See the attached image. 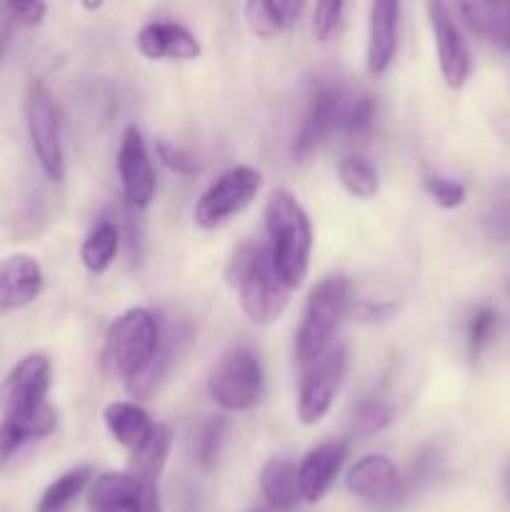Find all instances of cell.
Masks as SVG:
<instances>
[{"label":"cell","instance_id":"1","mask_svg":"<svg viewBox=\"0 0 510 512\" xmlns=\"http://www.w3.org/2000/svg\"><path fill=\"white\" fill-rule=\"evenodd\" d=\"M178 345L180 335L160 328L150 310L130 308L105 333L103 368L110 378L125 380L135 398H145L170 368Z\"/></svg>","mask_w":510,"mask_h":512},{"label":"cell","instance_id":"2","mask_svg":"<svg viewBox=\"0 0 510 512\" xmlns=\"http://www.w3.org/2000/svg\"><path fill=\"white\" fill-rule=\"evenodd\" d=\"M50 363L45 355H25L0 385V470L30 440L55 430V410L48 405Z\"/></svg>","mask_w":510,"mask_h":512},{"label":"cell","instance_id":"3","mask_svg":"<svg viewBox=\"0 0 510 512\" xmlns=\"http://www.w3.org/2000/svg\"><path fill=\"white\" fill-rule=\"evenodd\" d=\"M268 250L278 278L288 290L300 288L308 278L313 230L303 205L288 190H275L265 205Z\"/></svg>","mask_w":510,"mask_h":512},{"label":"cell","instance_id":"4","mask_svg":"<svg viewBox=\"0 0 510 512\" xmlns=\"http://www.w3.org/2000/svg\"><path fill=\"white\" fill-rule=\"evenodd\" d=\"M230 283L255 325L275 323L288 305V288L275 273L268 245H243L230 263Z\"/></svg>","mask_w":510,"mask_h":512},{"label":"cell","instance_id":"5","mask_svg":"<svg viewBox=\"0 0 510 512\" xmlns=\"http://www.w3.org/2000/svg\"><path fill=\"white\" fill-rule=\"evenodd\" d=\"M348 300L350 285L345 275H328L313 288L308 303H305L298 338H295L298 340L295 355L303 368L318 360L333 345V333L348 310Z\"/></svg>","mask_w":510,"mask_h":512},{"label":"cell","instance_id":"6","mask_svg":"<svg viewBox=\"0 0 510 512\" xmlns=\"http://www.w3.org/2000/svg\"><path fill=\"white\" fill-rule=\"evenodd\" d=\"M25 123L30 143L40 168L50 180L60 183L65 175L63 133H60V110L53 93L40 78H33L25 90Z\"/></svg>","mask_w":510,"mask_h":512},{"label":"cell","instance_id":"7","mask_svg":"<svg viewBox=\"0 0 510 512\" xmlns=\"http://www.w3.org/2000/svg\"><path fill=\"white\" fill-rule=\"evenodd\" d=\"M210 395L223 410H250L263 400L265 380L253 350L233 348L218 360L210 373Z\"/></svg>","mask_w":510,"mask_h":512},{"label":"cell","instance_id":"8","mask_svg":"<svg viewBox=\"0 0 510 512\" xmlns=\"http://www.w3.org/2000/svg\"><path fill=\"white\" fill-rule=\"evenodd\" d=\"M260 183H263V178L250 165H238V168L225 170L195 203V225H200L203 230H213L223 225L225 220L238 215L240 210H245L253 203L260 190Z\"/></svg>","mask_w":510,"mask_h":512},{"label":"cell","instance_id":"9","mask_svg":"<svg viewBox=\"0 0 510 512\" xmlns=\"http://www.w3.org/2000/svg\"><path fill=\"white\" fill-rule=\"evenodd\" d=\"M348 368L345 345H330L318 360L303 368L298 390V418L303 425H315L328 415Z\"/></svg>","mask_w":510,"mask_h":512},{"label":"cell","instance_id":"10","mask_svg":"<svg viewBox=\"0 0 510 512\" xmlns=\"http://www.w3.org/2000/svg\"><path fill=\"white\" fill-rule=\"evenodd\" d=\"M350 90L340 85H320L315 90L310 108L305 113L303 125H300L298 140H295V155L300 160H308L320 143L328 135L343 130L345 110H348Z\"/></svg>","mask_w":510,"mask_h":512},{"label":"cell","instance_id":"11","mask_svg":"<svg viewBox=\"0 0 510 512\" xmlns=\"http://www.w3.org/2000/svg\"><path fill=\"white\" fill-rule=\"evenodd\" d=\"M350 493L365 503L375 505L380 510H390L403 500L405 483L400 480L398 468L385 455H365L353 468L348 470L345 478Z\"/></svg>","mask_w":510,"mask_h":512},{"label":"cell","instance_id":"12","mask_svg":"<svg viewBox=\"0 0 510 512\" xmlns=\"http://www.w3.org/2000/svg\"><path fill=\"white\" fill-rule=\"evenodd\" d=\"M118 173L125 200L138 210L148 208L155 195V170L150 163L148 148H145L143 133L135 125H128L120 138Z\"/></svg>","mask_w":510,"mask_h":512},{"label":"cell","instance_id":"13","mask_svg":"<svg viewBox=\"0 0 510 512\" xmlns=\"http://www.w3.org/2000/svg\"><path fill=\"white\" fill-rule=\"evenodd\" d=\"M425 10H428L430 28H433L438 65L445 85L448 88H463L470 75V53L453 15H450V8L443 3H428Z\"/></svg>","mask_w":510,"mask_h":512},{"label":"cell","instance_id":"14","mask_svg":"<svg viewBox=\"0 0 510 512\" xmlns=\"http://www.w3.org/2000/svg\"><path fill=\"white\" fill-rule=\"evenodd\" d=\"M345 458H348V445L340 443V440H330V443L310 450L298 468L300 498L305 503H320L333 488Z\"/></svg>","mask_w":510,"mask_h":512},{"label":"cell","instance_id":"15","mask_svg":"<svg viewBox=\"0 0 510 512\" xmlns=\"http://www.w3.org/2000/svg\"><path fill=\"white\" fill-rule=\"evenodd\" d=\"M43 290V270L30 255H8L0 260V315L33 303Z\"/></svg>","mask_w":510,"mask_h":512},{"label":"cell","instance_id":"16","mask_svg":"<svg viewBox=\"0 0 510 512\" xmlns=\"http://www.w3.org/2000/svg\"><path fill=\"white\" fill-rule=\"evenodd\" d=\"M150 488L130 473H103L88 493V512H140Z\"/></svg>","mask_w":510,"mask_h":512},{"label":"cell","instance_id":"17","mask_svg":"<svg viewBox=\"0 0 510 512\" xmlns=\"http://www.w3.org/2000/svg\"><path fill=\"white\" fill-rule=\"evenodd\" d=\"M135 45L150 60H193L200 55L198 38L178 23L143 25Z\"/></svg>","mask_w":510,"mask_h":512},{"label":"cell","instance_id":"18","mask_svg":"<svg viewBox=\"0 0 510 512\" xmlns=\"http://www.w3.org/2000/svg\"><path fill=\"white\" fill-rule=\"evenodd\" d=\"M398 3H373L370 5L368 23V70L373 75L385 73L395 58L398 45Z\"/></svg>","mask_w":510,"mask_h":512},{"label":"cell","instance_id":"19","mask_svg":"<svg viewBox=\"0 0 510 512\" xmlns=\"http://www.w3.org/2000/svg\"><path fill=\"white\" fill-rule=\"evenodd\" d=\"M103 420L108 433L115 438V443L128 448L130 453H135L150 438L155 428L150 415L135 403H110L103 410Z\"/></svg>","mask_w":510,"mask_h":512},{"label":"cell","instance_id":"20","mask_svg":"<svg viewBox=\"0 0 510 512\" xmlns=\"http://www.w3.org/2000/svg\"><path fill=\"white\" fill-rule=\"evenodd\" d=\"M260 490L273 510L293 512L300 500L298 470L288 460H268L260 470Z\"/></svg>","mask_w":510,"mask_h":512},{"label":"cell","instance_id":"21","mask_svg":"<svg viewBox=\"0 0 510 512\" xmlns=\"http://www.w3.org/2000/svg\"><path fill=\"white\" fill-rule=\"evenodd\" d=\"M465 23L478 33L480 38L510 50V5L498 3H463L458 5Z\"/></svg>","mask_w":510,"mask_h":512},{"label":"cell","instance_id":"22","mask_svg":"<svg viewBox=\"0 0 510 512\" xmlns=\"http://www.w3.org/2000/svg\"><path fill=\"white\" fill-rule=\"evenodd\" d=\"M170 440H173V433H170L168 425H155L153 433H150V438L145 440L138 450H135L133 458H130L128 473L133 475L138 483L155 485L158 475L163 473L165 460H168Z\"/></svg>","mask_w":510,"mask_h":512},{"label":"cell","instance_id":"23","mask_svg":"<svg viewBox=\"0 0 510 512\" xmlns=\"http://www.w3.org/2000/svg\"><path fill=\"white\" fill-rule=\"evenodd\" d=\"M120 248V228L110 220H100L93 230L88 233V238L83 240V248H80V260H83L85 268L90 273L100 275L113 265L115 255Z\"/></svg>","mask_w":510,"mask_h":512},{"label":"cell","instance_id":"24","mask_svg":"<svg viewBox=\"0 0 510 512\" xmlns=\"http://www.w3.org/2000/svg\"><path fill=\"white\" fill-rule=\"evenodd\" d=\"M303 3H273V0H253L245 5V18L260 38H270L295 23Z\"/></svg>","mask_w":510,"mask_h":512},{"label":"cell","instance_id":"25","mask_svg":"<svg viewBox=\"0 0 510 512\" xmlns=\"http://www.w3.org/2000/svg\"><path fill=\"white\" fill-rule=\"evenodd\" d=\"M93 478V470L88 465H80V468L68 470V473L60 475L58 480L45 488L43 498H40L38 510L35 512H68L70 505L75 503L80 493L85 490V485Z\"/></svg>","mask_w":510,"mask_h":512},{"label":"cell","instance_id":"26","mask_svg":"<svg viewBox=\"0 0 510 512\" xmlns=\"http://www.w3.org/2000/svg\"><path fill=\"white\" fill-rule=\"evenodd\" d=\"M338 178L355 198H373L378 193V170L363 155H348L338 163Z\"/></svg>","mask_w":510,"mask_h":512},{"label":"cell","instance_id":"27","mask_svg":"<svg viewBox=\"0 0 510 512\" xmlns=\"http://www.w3.org/2000/svg\"><path fill=\"white\" fill-rule=\"evenodd\" d=\"M390 420H393V410L388 403L378 398H363L353 408L350 415V428L360 438H370V435H378L380 430L388 428Z\"/></svg>","mask_w":510,"mask_h":512},{"label":"cell","instance_id":"28","mask_svg":"<svg viewBox=\"0 0 510 512\" xmlns=\"http://www.w3.org/2000/svg\"><path fill=\"white\" fill-rule=\"evenodd\" d=\"M225 435H228V423L223 418H210L200 428L198 443H195V460H198L200 468H215V463L220 458V450H223Z\"/></svg>","mask_w":510,"mask_h":512},{"label":"cell","instance_id":"29","mask_svg":"<svg viewBox=\"0 0 510 512\" xmlns=\"http://www.w3.org/2000/svg\"><path fill=\"white\" fill-rule=\"evenodd\" d=\"M498 330V313L493 308H478L468 323V350L470 358H480L490 340L495 338Z\"/></svg>","mask_w":510,"mask_h":512},{"label":"cell","instance_id":"30","mask_svg":"<svg viewBox=\"0 0 510 512\" xmlns=\"http://www.w3.org/2000/svg\"><path fill=\"white\" fill-rule=\"evenodd\" d=\"M375 118V103L368 93H360V90H350L348 110H345L343 120V133L350 135H363L368 133L370 125Z\"/></svg>","mask_w":510,"mask_h":512},{"label":"cell","instance_id":"31","mask_svg":"<svg viewBox=\"0 0 510 512\" xmlns=\"http://www.w3.org/2000/svg\"><path fill=\"white\" fill-rule=\"evenodd\" d=\"M425 190H428L430 198L445 210H455L465 203V188L458 180L443 178V175H430L425 178Z\"/></svg>","mask_w":510,"mask_h":512},{"label":"cell","instance_id":"32","mask_svg":"<svg viewBox=\"0 0 510 512\" xmlns=\"http://www.w3.org/2000/svg\"><path fill=\"white\" fill-rule=\"evenodd\" d=\"M485 230L495 243L510 245V193L500 195L485 215Z\"/></svg>","mask_w":510,"mask_h":512},{"label":"cell","instance_id":"33","mask_svg":"<svg viewBox=\"0 0 510 512\" xmlns=\"http://www.w3.org/2000/svg\"><path fill=\"white\" fill-rule=\"evenodd\" d=\"M155 150H158V158L163 160L165 168H170L173 173H178V175H198L200 173V163L195 160V155L188 153V150L178 148V145L165 143V140H158Z\"/></svg>","mask_w":510,"mask_h":512},{"label":"cell","instance_id":"34","mask_svg":"<svg viewBox=\"0 0 510 512\" xmlns=\"http://www.w3.org/2000/svg\"><path fill=\"white\" fill-rule=\"evenodd\" d=\"M343 3L338 0H330V3H318L315 5V13H313V33L320 43L330 38L335 33L340 23V15H343Z\"/></svg>","mask_w":510,"mask_h":512},{"label":"cell","instance_id":"35","mask_svg":"<svg viewBox=\"0 0 510 512\" xmlns=\"http://www.w3.org/2000/svg\"><path fill=\"white\" fill-rule=\"evenodd\" d=\"M5 10L10 13V18L18 20L20 25H28V28L43 23L45 13H48L45 3H10Z\"/></svg>","mask_w":510,"mask_h":512},{"label":"cell","instance_id":"36","mask_svg":"<svg viewBox=\"0 0 510 512\" xmlns=\"http://www.w3.org/2000/svg\"><path fill=\"white\" fill-rule=\"evenodd\" d=\"M140 512H163V508H160V500H158V490L155 488L148 490V495H145V505Z\"/></svg>","mask_w":510,"mask_h":512},{"label":"cell","instance_id":"37","mask_svg":"<svg viewBox=\"0 0 510 512\" xmlns=\"http://www.w3.org/2000/svg\"><path fill=\"white\" fill-rule=\"evenodd\" d=\"M505 493H508V498H510V465H508V470H505Z\"/></svg>","mask_w":510,"mask_h":512},{"label":"cell","instance_id":"38","mask_svg":"<svg viewBox=\"0 0 510 512\" xmlns=\"http://www.w3.org/2000/svg\"><path fill=\"white\" fill-rule=\"evenodd\" d=\"M255 512H273V510H255Z\"/></svg>","mask_w":510,"mask_h":512}]
</instances>
